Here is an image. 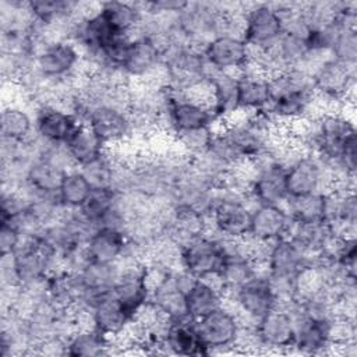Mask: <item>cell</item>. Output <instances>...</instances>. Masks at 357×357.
<instances>
[{"label": "cell", "mask_w": 357, "mask_h": 357, "mask_svg": "<svg viewBox=\"0 0 357 357\" xmlns=\"http://www.w3.org/2000/svg\"><path fill=\"white\" fill-rule=\"evenodd\" d=\"M336 236L337 233L324 220L298 222L291 219L286 237L294 241L308 255L321 257L328 252Z\"/></svg>", "instance_id": "23"}, {"label": "cell", "mask_w": 357, "mask_h": 357, "mask_svg": "<svg viewBox=\"0 0 357 357\" xmlns=\"http://www.w3.org/2000/svg\"><path fill=\"white\" fill-rule=\"evenodd\" d=\"M117 195L119 192L112 188H93L78 211L96 229L113 209Z\"/></svg>", "instance_id": "34"}, {"label": "cell", "mask_w": 357, "mask_h": 357, "mask_svg": "<svg viewBox=\"0 0 357 357\" xmlns=\"http://www.w3.org/2000/svg\"><path fill=\"white\" fill-rule=\"evenodd\" d=\"M120 68L131 82L152 81L163 68V49L151 36L132 33Z\"/></svg>", "instance_id": "8"}, {"label": "cell", "mask_w": 357, "mask_h": 357, "mask_svg": "<svg viewBox=\"0 0 357 357\" xmlns=\"http://www.w3.org/2000/svg\"><path fill=\"white\" fill-rule=\"evenodd\" d=\"M286 209L293 220L317 222L324 220V194H311L289 198Z\"/></svg>", "instance_id": "37"}, {"label": "cell", "mask_w": 357, "mask_h": 357, "mask_svg": "<svg viewBox=\"0 0 357 357\" xmlns=\"http://www.w3.org/2000/svg\"><path fill=\"white\" fill-rule=\"evenodd\" d=\"M213 131H215V127L183 131L173 135V142H174V146L184 156L194 159L202 155L209 148L211 141L213 138Z\"/></svg>", "instance_id": "38"}, {"label": "cell", "mask_w": 357, "mask_h": 357, "mask_svg": "<svg viewBox=\"0 0 357 357\" xmlns=\"http://www.w3.org/2000/svg\"><path fill=\"white\" fill-rule=\"evenodd\" d=\"M21 230L11 222H1L0 229V254L1 257L11 255L18 248L22 240Z\"/></svg>", "instance_id": "39"}, {"label": "cell", "mask_w": 357, "mask_h": 357, "mask_svg": "<svg viewBox=\"0 0 357 357\" xmlns=\"http://www.w3.org/2000/svg\"><path fill=\"white\" fill-rule=\"evenodd\" d=\"M314 91L353 103L356 66H347L333 57L319 63L311 73Z\"/></svg>", "instance_id": "14"}, {"label": "cell", "mask_w": 357, "mask_h": 357, "mask_svg": "<svg viewBox=\"0 0 357 357\" xmlns=\"http://www.w3.org/2000/svg\"><path fill=\"white\" fill-rule=\"evenodd\" d=\"M333 176L328 165L317 155L304 152L286 167L289 198L325 194L331 190Z\"/></svg>", "instance_id": "6"}, {"label": "cell", "mask_w": 357, "mask_h": 357, "mask_svg": "<svg viewBox=\"0 0 357 357\" xmlns=\"http://www.w3.org/2000/svg\"><path fill=\"white\" fill-rule=\"evenodd\" d=\"M84 59L78 46L70 39L45 40L36 54L33 70L49 84L71 82L82 74Z\"/></svg>", "instance_id": "2"}, {"label": "cell", "mask_w": 357, "mask_h": 357, "mask_svg": "<svg viewBox=\"0 0 357 357\" xmlns=\"http://www.w3.org/2000/svg\"><path fill=\"white\" fill-rule=\"evenodd\" d=\"M223 10L220 3L188 1L178 13V28L191 45L202 47L220 35Z\"/></svg>", "instance_id": "9"}, {"label": "cell", "mask_w": 357, "mask_h": 357, "mask_svg": "<svg viewBox=\"0 0 357 357\" xmlns=\"http://www.w3.org/2000/svg\"><path fill=\"white\" fill-rule=\"evenodd\" d=\"M340 28L333 40L331 56L347 66H356L357 63V29L354 24L346 21L337 14Z\"/></svg>", "instance_id": "35"}, {"label": "cell", "mask_w": 357, "mask_h": 357, "mask_svg": "<svg viewBox=\"0 0 357 357\" xmlns=\"http://www.w3.org/2000/svg\"><path fill=\"white\" fill-rule=\"evenodd\" d=\"M92 190L84 173L78 167H74L64 174L57 194L64 208L78 209L86 201Z\"/></svg>", "instance_id": "33"}, {"label": "cell", "mask_w": 357, "mask_h": 357, "mask_svg": "<svg viewBox=\"0 0 357 357\" xmlns=\"http://www.w3.org/2000/svg\"><path fill=\"white\" fill-rule=\"evenodd\" d=\"M220 123L213 109L202 102L170 91V102L160 123V131L173 137L183 131L216 127Z\"/></svg>", "instance_id": "7"}, {"label": "cell", "mask_w": 357, "mask_h": 357, "mask_svg": "<svg viewBox=\"0 0 357 357\" xmlns=\"http://www.w3.org/2000/svg\"><path fill=\"white\" fill-rule=\"evenodd\" d=\"M35 135L53 145H64L74 130L81 124L67 109L53 103L33 106Z\"/></svg>", "instance_id": "16"}, {"label": "cell", "mask_w": 357, "mask_h": 357, "mask_svg": "<svg viewBox=\"0 0 357 357\" xmlns=\"http://www.w3.org/2000/svg\"><path fill=\"white\" fill-rule=\"evenodd\" d=\"M225 304L236 312L241 326H254L259 318L276 307V297L266 271H261L248 282L227 293Z\"/></svg>", "instance_id": "3"}, {"label": "cell", "mask_w": 357, "mask_h": 357, "mask_svg": "<svg viewBox=\"0 0 357 357\" xmlns=\"http://www.w3.org/2000/svg\"><path fill=\"white\" fill-rule=\"evenodd\" d=\"M99 13L107 21V24L121 35L135 33L144 18L141 4L130 1L100 3Z\"/></svg>", "instance_id": "30"}, {"label": "cell", "mask_w": 357, "mask_h": 357, "mask_svg": "<svg viewBox=\"0 0 357 357\" xmlns=\"http://www.w3.org/2000/svg\"><path fill=\"white\" fill-rule=\"evenodd\" d=\"M331 322L312 319L298 308L294 314V342L291 350L303 354L329 353L332 346Z\"/></svg>", "instance_id": "20"}, {"label": "cell", "mask_w": 357, "mask_h": 357, "mask_svg": "<svg viewBox=\"0 0 357 357\" xmlns=\"http://www.w3.org/2000/svg\"><path fill=\"white\" fill-rule=\"evenodd\" d=\"M296 311L275 307L255 322L254 333L259 350L279 353L291 350L294 342Z\"/></svg>", "instance_id": "13"}, {"label": "cell", "mask_w": 357, "mask_h": 357, "mask_svg": "<svg viewBox=\"0 0 357 357\" xmlns=\"http://www.w3.org/2000/svg\"><path fill=\"white\" fill-rule=\"evenodd\" d=\"M156 353L178 354V356H201L205 354L204 347L195 333L192 319L170 321L160 342Z\"/></svg>", "instance_id": "25"}, {"label": "cell", "mask_w": 357, "mask_h": 357, "mask_svg": "<svg viewBox=\"0 0 357 357\" xmlns=\"http://www.w3.org/2000/svg\"><path fill=\"white\" fill-rule=\"evenodd\" d=\"M64 146L75 167H81L96 160L107 149L96 132L85 123L78 124V127L66 141Z\"/></svg>", "instance_id": "28"}, {"label": "cell", "mask_w": 357, "mask_h": 357, "mask_svg": "<svg viewBox=\"0 0 357 357\" xmlns=\"http://www.w3.org/2000/svg\"><path fill=\"white\" fill-rule=\"evenodd\" d=\"M204 56L211 70L240 73L250 61V47L241 38L219 35L204 46Z\"/></svg>", "instance_id": "17"}, {"label": "cell", "mask_w": 357, "mask_h": 357, "mask_svg": "<svg viewBox=\"0 0 357 357\" xmlns=\"http://www.w3.org/2000/svg\"><path fill=\"white\" fill-rule=\"evenodd\" d=\"M67 170L46 158H38L26 172L24 183L35 191L57 192Z\"/></svg>", "instance_id": "32"}, {"label": "cell", "mask_w": 357, "mask_h": 357, "mask_svg": "<svg viewBox=\"0 0 357 357\" xmlns=\"http://www.w3.org/2000/svg\"><path fill=\"white\" fill-rule=\"evenodd\" d=\"M252 160V177L248 185V198L254 205H286V166L272 152Z\"/></svg>", "instance_id": "5"}, {"label": "cell", "mask_w": 357, "mask_h": 357, "mask_svg": "<svg viewBox=\"0 0 357 357\" xmlns=\"http://www.w3.org/2000/svg\"><path fill=\"white\" fill-rule=\"evenodd\" d=\"M113 339L95 326L78 328L67 339V356L98 357L114 353Z\"/></svg>", "instance_id": "29"}, {"label": "cell", "mask_w": 357, "mask_h": 357, "mask_svg": "<svg viewBox=\"0 0 357 357\" xmlns=\"http://www.w3.org/2000/svg\"><path fill=\"white\" fill-rule=\"evenodd\" d=\"M315 258L317 257L304 252L289 237H283L271 243L264 266L268 276L294 279L296 275Z\"/></svg>", "instance_id": "19"}, {"label": "cell", "mask_w": 357, "mask_h": 357, "mask_svg": "<svg viewBox=\"0 0 357 357\" xmlns=\"http://www.w3.org/2000/svg\"><path fill=\"white\" fill-rule=\"evenodd\" d=\"M225 291L216 276L199 279L190 286L185 293L187 315L190 319H197L225 304Z\"/></svg>", "instance_id": "26"}, {"label": "cell", "mask_w": 357, "mask_h": 357, "mask_svg": "<svg viewBox=\"0 0 357 357\" xmlns=\"http://www.w3.org/2000/svg\"><path fill=\"white\" fill-rule=\"evenodd\" d=\"M291 223L290 213L283 205H254L251 209L250 237L272 243L287 236Z\"/></svg>", "instance_id": "21"}, {"label": "cell", "mask_w": 357, "mask_h": 357, "mask_svg": "<svg viewBox=\"0 0 357 357\" xmlns=\"http://www.w3.org/2000/svg\"><path fill=\"white\" fill-rule=\"evenodd\" d=\"M116 158L112 155L109 149L98 158L96 160L78 167L92 188H112L113 190V180L116 172Z\"/></svg>", "instance_id": "36"}, {"label": "cell", "mask_w": 357, "mask_h": 357, "mask_svg": "<svg viewBox=\"0 0 357 357\" xmlns=\"http://www.w3.org/2000/svg\"><path fill=\"white\" fill-rule=\"evenodd\" d=\"M85 124L96 132L107 148L132 141L135 137L132 119L126 107L106 103L93 105L88 110Z\"/></svg>", "instance_id": "11"}, {"label": "cell", "mask_w": 357, "mask_h": 357, "mask_svg": "<svg viewBox=\"0 0 357 357\" xmlns=\"http://www.w3.org/2000/svg\"><path fill=\"white\" fill-rule=\"evenodd\" d=\"M269 102V78L248 61L238 73V110L247 113L264 112Z\"/></svg>", "instance_id": "22"}, {"label": "cell", "mask_w": 357, "mask_h": 357, "mask_svg": "<svg viewBox=\"0 0 357 357\" xmlns=\"http://www.w3.org/2000/svg\"><path fill=\"white\" fill-rule=\"evenodd\" d=\"M243 39L251 50L269 49L283 33V21L272 3H248Z\"/></svg>", "instance_id": "12"}, {"label": "cell", "mask_w": 357, "mask_h": 357, "mask_svg": "<svg viewBox=\"0 0 357 357\" xmlns=\"http://www.w3.org/2000/svg\"><path fill=\"white\" fill-rule=\"evenodd\" d=\"M195 333L205 354L229 353L236 350L241 324L236 312L226 304L192 319Z\"/></svg>", "instance_id": "4"}, {"label": "cell", "mask_w": 357, "mask_h": 357, "mask_svg": "<svg viewBox=\"0 0 357 357\" xmlns=\"http://www.w3.org/2000/svg\"><path fill=\"white\" fill-rule=\"evenodd\" d=\"M1 138L10 141H26L35 135L33 113L20 103H8L0 114Z\"/></svg>", "instance_id": "31"}, {"label": "cell", "mask_w": 357, "mask_h": 357, "mask_svg": "<svg viewBox=\"0 0 357 357\" xmlns=\"http://www.w3.org/2000/svg\"><path fill=\"white\" fill-rule=\"evenodd\" d=\"M120 276L113 287V296L134 319L149 301V287L145 278V264L121 261Z\"/></svg>", "instance_id": "15"}, {"label": "cell", "mask_w": 357, "mask_h": 357, "mask_svg": "<svg viewBox=\"0 0 357 357\" xmlns=\"http://www.w3.org/2000/svg\"><path fill=\"white\" fill-rule=\"evenodd\" d=\"M223 258L222 241L211 233L191 238L180 245V266L199 279L216 276Z\"/></svg>", "instance_id": "10"}, {"label": "cell", "mask_w": 357, "mask_h": 357, "mask_svg": "<svg viewBox=\"0 0 357 357\" xmlns=\"http://www.w3.org/2000/svg\"><path fill=\"white\" fill-rule=\"evenodd\" d=\"M252 204L248 194L219 184L215 202L208 216L209 233L222 238L240 240L250 236Z\"/></svg>", "instance_id": "1"}, {"label": "cell", "mask_w": 357, "mask_h": 357, "mask_svg": "<svg viewBox=\"0 0 357 357\" xmlns=\"http://www.w3.org/2000/svg\"><path fill=\"white\" fill-rule=\"evenodd\" d=\"M82 251L92 262L117 264L128 252V237L126 231L113 227H96L86 238Z\"/></svg>", "instance_id": "18"}, {"label": "cell", "mask_w": 357, "mask_h": 357, "mask_svg": "<svg viewBox=\"0 0 357 357\" xmlns=\"http://www.w3.org/2000/svg\"><path fill=\"white\" fill-rule=\"evenodd\" d=\"M88 311L92 315L93 326L110 337L121 335L132 321L128 312L116 300L113 291L98 298Z\"/></svg>", "instance_id": "27"}, {"label": "cell", "mask_w": 357, "mask_h": 357, "mask_svg": "<svg viewBox=\"0 0 357 357\" xmlns=\"http://www.w3.org/2000/svg\"><path fill=\"white\" fill-rule=\"evenodd\" d=\"M211 106L218 119L226 120L238 112V73L209 70Z\"/></svg>", "instance_id": "24"}]
</instances>
